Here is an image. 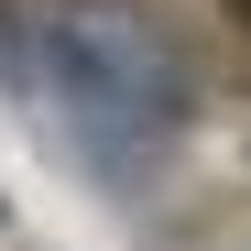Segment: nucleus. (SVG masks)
I'll use <instances>...</instances> for the list:
<instances>
[{
    "mask_svg": "<svg viewBox=\"0 0 251 251\" xmlns=\"http://www.w3.org/2000/svg\"><path fill=\"white\" fill-rule=\"evenodd\" d=\"M33 88L55 99L66 142L99 164L109 186H142L164 142L186 131V66L164 55V33L120 0H66L33 44Z\"/></svg>",
    "mask_w": 251,
    "mask_h": 251,
    "instance_id": "f257e3e1",
    "label": "nucleus"
},
{
    "mask_svg": "<svg viewBox=\"0 0 251 251\" xmlns=\"http://www.w3.org/2000/svg\"><path fill=\"white\" fill-rule=\"evenodd\" d=\"M229 22H240V33H251V0H229Z\"/></svg>",
    "mask_w": 251,
    "mask_h": 251,
    "instance_id": "f03ea898",
    "label": "nucleus"
}]
</instances>
